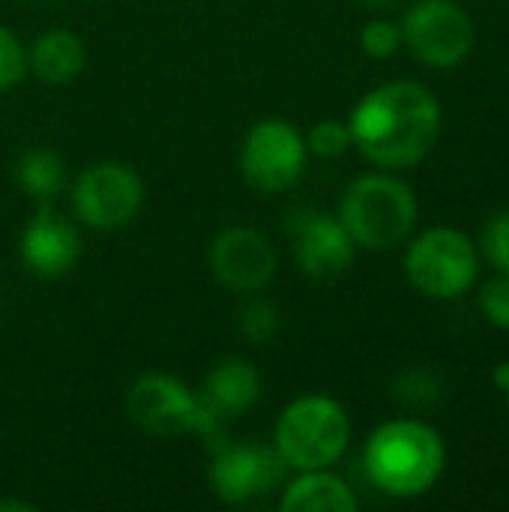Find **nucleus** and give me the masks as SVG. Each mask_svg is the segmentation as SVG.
Listing matches in <instances>:
<instances>
[{
    "label": "nucleus",
    "instance_id": "1",
    "mask_svg": "<svg viewBox=\"0 0 509 512\" xmlns=\"http://www.w3.org/2000/svg\"><path fill=\"white\" fill-rule=\"evenodd\" d=\"M441 123L444 111L438 96L411 78L369 90L348 117L354 147L381 171L420 165L438 144Z\"/></svg>",
    "mask_w": 509,
    "mask_h": 512
},
{
    "label": "nucleus",
    "instance_id": "2",
    "mask_svg": "<svg viewBox=\"0 0 509 512\" xmlns=\"http://www.w3.org/2000/svg\"><path fill=\"white\" fill-rule=\"evenodd\" d=\"M447 468V444L423 420L402 417L378 426L363 450L369 483L387 498L411 501L426 495Z\"/></svg>",
    "mask_w": 509,
    "mask_h": 512
},
{
    "label": "nucleus",
    "instance_id": "3",
    "mask_svg": "<svg viewBox=\"0 0 509 512\" xmlns=\"http://www.w3.org/2000/svg\"><path fill=\"white\" fill-rule=\"evenodd\" d=\"M336 216L348 228L357 249L387 252L411 237L420 204L405 180L378 168L372 174H360L345 189Z\"/></svg>",
    "mask_w": 509,
    "mask_h": 512
},
{
    "label": "nucleus",
    "instance_id": "4",
    "mask_svg": "<svg viewBox=\"0 0 509 512\" xmlns=\"http://www.w3.org/2000/svg\"><path fill=\"white\" fill-rule=\"evenodd\" d=\"M351 444L348 411L324 393H306L288 402L273 429V447L288 471H315L336 465Z\"/></svg>",
    "mask_w": 509,
    "mask_h": 512
},
{
    "label": "nucleus",
    "instance_id": "5",
    "mask_svg": "<svg viewBox=\"0 0 509 512\" xmlns=\"http://www.w3.org/2000/svg\"><path fill=\"white\" fill-rule=\"evenodd\" d=\"M126 414L144 435L159 441L186 435H204L213 441L225 423L201 402L198 393L168 372L138 375L126 390Z\"/></svg>",
    "mask_w": 509,
    "mask_h": 512
},
{
    "label": "nucleus",
    "instance_id": "6",
    "mask_svg": "<svg viewBox=\"0 0 509 512\" xmlns=\"http://www.w3.org/2000/svg\"><path fill=\"white\" fill-rule=\"evenodd\" d=\"M405 276L414 291L432 300L465 297L480 273V255L471 237L450 225L417 234L405 249Z\"/></svg>",
    "mask_w": 509,
    "mask_h": 512
},
{
    "label": "nucleus",
    "instance_id": "7",
    "mask_svg": "<svg viewBox=\"0 0 509 512\" xmlns=\"http://www.w3.org/2000/svg\"><path fill=\"white\" fill-rule=\"evenodd\" d=\"M309 165L306 135L285 117L258 120L240 144V174L264 195H282L300 183Z\"/></svg>",
    "mask_w": 509,
    "mask_h": 512
},
{
    "label": "nucleus",
    "instance_id": "8",
    "mask_svg": "<svg viewBox=\"0 0 509 512\" xmlns=\"http://www.w3.org/2000/svg\"><path fill=\"white\" fill-rule=\"evenodd\" d=\"M402 45L432 69L462 66L477 42V27L459 0H414L402 15Z\"/></svg>",
    "mask_w": 509,
    "mask_h": 512
},
{
    "label": "nucleus",
    "instance_id": "9",
    "mask_svg": "<svg viewBox=\"0 0 509 512\" xmlns=\"http://www.w3.org/2000/svg\"><path fill=\"white\" fill-rule=\"evenodd\" d=\"M144 207V180L132 165L96 162L72 183L75 219L93 231H120Z\"/></svg>",
    "mask_w": 509,
    "mask_h": 512
},
{
    "label": "nucleus",
    "instance_id": "10",
    "mask_svg": "<svg viewBox=\"0 0 509 512\" xmlns=\"http://www.w3.org/2000/svg\"><path fill=\"white\" fill-rule=\"evenodd\" d=\"M285 471L288 465L282 462L276 447L255 444V441L246 444L219 441L213 447L207 477L219 501L231 507H243L279 492L285 483Z\"/></svg>",
    "mask_w": 509,
    "mask_h": 512
},
{
    "label": "nucleus",
    "instance_id": "11",
    "mask_svg": "<svg viewBox=\"0 0 509 512\" xmlns=\"http://www.w3.org/2000/svg\"><path fill=\"white\" fill-rule=\"evenodd\" d=\"M207 267L213 279L231 294H261L279 270V255L273 240L252 225H228L222 228L210 249Z\"/></svg>",
    "mask_w": 509,
    "mask_h": 512
},
{
    "label": "nucleus",
    "instance_id": "12",
    "mask_svg": "<svg viewBox=\"0 0 509 512\" xmlns=\"http://www.w3.org/2000/svg\"><path fill=\"white\" fill-rule=\"evenodd\" d=\"M288 231L294 237L297 267L309 279L330 282V279H339L354 264L357 243L351 240L339 216L318 213V210H297L288 219Z\"/></svg>",
    "mask_w": 509,
    "mask_h": 512
},
{
    "label": "nucleus",
    "instance_id": "13",
    "mask_svg": "<svg viewBox=\"0 0 509 512\" xmlns=\"http://www.w3.org/2000/svg\"><path fill=\"white\" fill-rule=\"evenodd\" d=\"M18 258L36 279H63L81 258V231L66 213L45 201L18 237Z\"/></svg>",
    "mask_w": 509,
    "mask_h": 512
},
{
    "label": "nucleus",
    "instance_id": "14",
    "mask_svg": "<svg viewBox=\"0 0 509 512\" xmlns=\"http://www.w3.org/2000/svg\"><path fill=\"white\" fill-rule=\"evenodd\" d=\"M198 396L219 420L228 423V420H234V417H240L258 405L261 372L246 357H225L207 372Z\"/></svg>",
    "mask_w": 509,
    "mask_h": 512
},
{
    "label": "nucleus",
    "instance_id": "15",
    "mask_svg": "<svg viewBox=\"0 0 509 512\" xmlns=\"http://www.w3.org/2000/svg\"><path fill=\"white\" fill-rule=\"evenodd\" d=\"M87 63V48L81 36L69 27H48L42 30L30 51H27V69L51 87H63L75 81L84 72Z\"/></svg>",
    "mask_w": 509,
    "mask_h": 512
},
{
    "label": "nucleus",
    "instance_id": "16",
    "mask_svg": "<svg viewBox=\"0 0 509 512\" xmlns=\"http://www.w3.org/2000/svg\"><path fill=\"white\" fill-rule=\"evenodd\" d=\"M360 507L354 489L330 468L297 471L291 483H282V512H354Z\"/></svg>",
    "mask_w": 509,
    "mask_h": 512
},
{
    "label": "nucleus",
    "instance_id": "17",
    "mask_svg": "<svg viewBox=\"0 0 509 512\" xmlns=\"http://www.w3.org/2000/svg\"><path fill=\"white\" fill-rule=\"evenodd\" d=\"M12 177L24 195L45 204V201H54L66 189L69 171H66V159L54 147H27L15 159Z\"/></svg>",
    "mask_w": 509,
    "mask_h": 512
},
{
    "label": "nucleus",
    "instance_id": "18",
    "mask_svg": "<svg viewBox=\"0 0 509 512\" xmlns=\"http://www.w3.org/2000/svg\"><path fill=\"white\" fill-rule=\"evenodd\" d=\"M444 393H447L444 378L429 366H411V369L399 372L393 381V399L402 402L405 408H417V411L438 405L444 399Z\"/></svg>",
    "mask_w": 509,
    "mask_h": 512
},
{
    "label": "nucleus",
    "instance_id": "19",
    "mask_svg": "<svg viewBox=\"0 0 509 512\" xmlns=\"http://www.w3.org/2000/svg\"><path fill=\"white\" fill-rule=\"evenodd\" d=\"M282 327V315L276 309L273 300H264L258 294H249V300L243 303L240 315H237V330L246 342L252 345H267L276 339Z\"/></svg>",
    "mask_w": 509,
    "mask_h": 512
},
{
    "label": "nucleus",
    "instance_id": "20",
    "mask_svg": "<svg viewBox=\"0 0 509 512\" xmlns=\"http://www.w3.org/2000/svg\"><path fill=\"white\" fill-rule=\"evenodd\" d=\"M306 147H309V156H318V159H339V156H345L354 147L348 120H333V117L318 120L306 132Z\"/></svg>",
    "mask_w": 509,
    "mask_h": 512
},
{
    "label": "nucleus",
    "instance_id": "21",
    "mask_svg": "<svg viewBox=\"0 0 509 512\" xmlns=\"http://www.w3.org/2000/svg\"><path fill=\"white\" fill-rule=\"evenodd\" d=\"M360 48L372 60H387L402 48V27L390 18H372L360 30Z\"/></svg>",
    "mask_w": 509,
    "mask_h": 512
},
{
    "label": "nucleus",
    "instance_id": "22",
    "mask_svg": "<svg viewBox=\"0 0 509 512\" xmlns=\"http://www.w3.org/2000/svg\"><path fill=\"white\" fill-rule=\"evenodd\" d=\"M24 75H27V48L6 24H0V93L18 87Z\"/></svg>",
    "mask_w": 509,
    "mask_h": 512
},
{
    "label": "nucleus",
    "instance_id": "23",
    "mask_svg": "<svg viewBox=\"0 0 509 512\" xmlns=\"http://www.w3.org/2000/svg\"><path fill=\"white\" fill-rule=\"evenodd\" d=\"M480 249L498 273H509V210H498L495 216H489L480 237Z\"/></svg>",
    "mask_w": 509,
    "mask_h": 512
},
{
    "label": "nucleus",
    "instance_id": "24",
    "mask_svg": "<svg viewBox=\"0 0 509 512\" xmlns=\"http://www.w3.org/2000/svg\"><path fill=\"white\" fill-rule=\"evenodd\" d=\"M480 312H483V318L492 327L509 333V273H498V276H492L483 285V291H480Z\"/></svg>",
    "mask_w": 509,
    "mask_h": 512
},
{
    "label": "nucleus",
    "instance_id": "25",
    "mask_svg": "<svg viewBox=\"0 0 509 512\" xmlns=\"http://www.w3.org/2000/svg\"><path fill=\"white\" fill-rule=\"evenodd\" d=\"M492 381H495V387L504 393V399H507V408H509V363H501V366L495 369Z\"/></svg>",
    "mask_w": 509,
    "mask_h": 512
},
{
    "label": "nucleus",
    "instance_id": "26",
    "mask_svg": "<svg viewBox=\"0 0 509 512\" xmlns=\"http://www.w3.org/2000/svg\"><path fill=\"white\" fill-rule=\"evenodd\" d=\"M0 512H36V504H30V501H12V498H0Z\"/></svg>",
    "mask_w": 509,
    "mask_h": 512
},
{
    "label": "nucleus",
    "instance_id": "27",
    "mask_svg": "<svg viewBox=\"0 0 509 512\" xmlns=\"http://www.w3.org/2000/svg\"><path fill=\"white\" fill-rule=\"evenodd\" d=\"M363 6H369V9H375V12H384V9H393L399 0H360Z\"/></svg>",
    "mask_w": 509,
    "mask_h": 512
},
{
    "label": "nucleus",
    "instance_id": "28",
    "mask_svg": "<svg viewBox=\"0 0 509 512\" xmlns=\"http://www.w3.org/2000/svg\"><path fill=\"white\" fill-rule=\"evenodd\" d=\"M0 300H3V294H0Z\"/></svg>",
    "mask_w": 509,
    "mask_h": 512
}]
</instances>
